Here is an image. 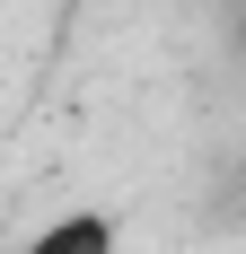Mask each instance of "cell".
Returning <instances> with one entry per match:
<instances>
[{"label":"cell","mask_w":246,"mask_h":254,"mask_svg":"<svg viewBox=\"0 0 246 254\" xmlns=\"http://www.w3.org/2000/svg\"><path fill=\"white\" fill-rule=\"evenodd\" d=\"M18 254H123V237H115L106 210H62V219H44Z\"/></svg>","instance_id":"obj_1"},{"label":"cell","mask_w":246,"mask_h":254,"mask_svg":"<svg viewBox=\"0 0 246 254\" xmlns=\"http://www.w3.org/2000/svg\"><path fill=\"white\" fill-rule=\"evenodd\" d=\"M238 35H246V18H238Z\"/></svg>","instance_id":"obj_2"}]
</instances>
